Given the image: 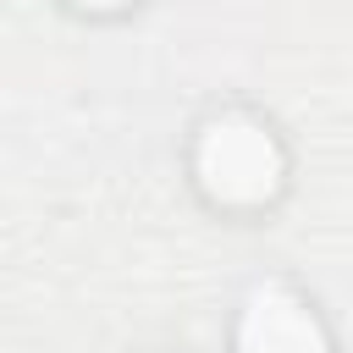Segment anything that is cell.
<instances>
[{
	"mask_svg": "<svg viewBox=\"0 0 353 353\" xmlns=\"http://www.w3.org/2000/svg\"><path fill=\"white\" fill-rule=\"evenodd\" d=\"M193 176L199 188L226 204V210H259L281 193L287 182V154L276 143V132L243 110H226L215 121L199 127L193 143Z\"/></svg>",
	"mask_w": 353,
	"mask_h": 353,
	"instance_id": "obj_1",
	"label": "cell"
},
{
	"mask_svg": "<svg viewBox=\"0 0 353 353\" xmlns=\"http://www.w3.org/2000/svg\"><path fill=\"white\" fill-rule=\"evenodd\" d=\"M237 353H331V336L309 309V298H298L281 281H265L243 303Z\"/></svg>",
	"mask_w": 353,
	"mask_h": 353,
	"instance_id": "obj_2",
	"label": "cell"
},
{
	"mask_svg": "<svg viewBox=\"0 0 353 353\" xmlns=\"http://www.w3.org/2000/svg\"><path fill=\"white\" fill-rule=\"evenodd\" d=\"M77 11H121V6H132V0H72Z\"/></svg>",
	"mask_w": 353,
	"mask_h": 353,
	"instance_id": "obj_3",
	"label": "cell"
}]
</instances>
